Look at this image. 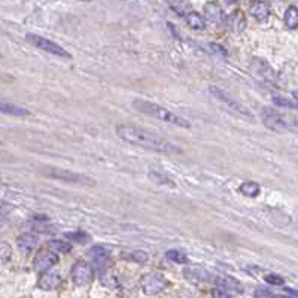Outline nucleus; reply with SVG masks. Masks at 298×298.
I'll use <instances>...</instances> for the list:
<instances>
[{
  "instance_id": "nucleus-2",
  "label": "nucleus",
  "mask_w": 298,
  "mask_h": 298,
  "mask_svg": "<svg viewBox=\"0 0 298 298\" xmlns=\"http://www.w3.org/2000/svg\"><path fill=\"white\" fill-rule=\"evenodd\" d=\"M133 108L140 112V114H145L148 117H152V118H157L160 121H164V123H169L173 124L176 127L182 128H189L191 124L188 120L179 117L177 114L171 112L170 109H166L164 106H160L157 103H152V102H148V100H143V98H136L133 100Z\"/></svg>"
},
{
  "instance_id": "nucleus-22",
  "label": "nucleus",
  "mask_w": 298,
  "mask_h": 298,
  "mask_svg": "<svg viewBox=\"0 0 298 298\" xmlns=\"http://www.w3.org/2000/svg\"><path fill=\"white\" fill-rule=\"evenodd\" d=\"M239 189H240V192H242L243 195H246V197H256V195L259 194V191H261L259 185L255 183V182H251V180L243 182V183L240 185Z\"/></svg>"
},
{
  "instance_id": "nucleus-21",
  "label": "nucleus",
  "mask_w": 298,
  "mask_h": 298,
  "mask_svg": "<svg viewBox=\"0 0 298 298\" xmlns=\"http://www.w3.org/2000/svg\"><path fill=\"white\" fill-rule=\"evenodd\" d=\"M149 177H151L154 182H157V183H163V185H167V186H174V182L171 180L166 173H163L161 170L151 169V170H149Z\"/></svg>"
},
{
  "instance_id": "nucleus-3",
  "label": "nucleus",
  "mask_w": 298,
  "mask_h": 298,
  "mask_svg": "<svg viewBox=\"0 0 298 298\" xmlns=\"http://www.w3.org/2000/svg\"><path fill=\"white\" fill-rule=\"evenodd\" d=\"M261 120H262L265 127L273 130V131H277V133L292 130L297 126L295 118H292L289 115H285V114H280L273 108H264L261 111Z\"/></svg>"
},
{
  "instance_id": "nucleus-20",
  "label": "nucleus",
  "mask_w": 298,
  "mask_h": 298,
  "mask_svg": "<svg viewBox=\"0 0 298 298\" xmlns=\"http://www.w3.org/2000/svg\"><path fill=\"white\" fill-rule=\"evenodd\" d=\"M49 249L54 251L55 254H69L72 251V245L64 242V240H58V239H54L48 243Z\"/></svg>"
},
{
  "instance_id": "nucleus-10",
  "label": "nucleus",
  "mask_w": 298,
  "mask_h": 298,
  "mask_svg": "<svg viewBox=\"0 0 298 298\" xmlns=\"http://www.w3.org/2000/svg\"><path fill=\"white\" fill-rule=\"evenodd\" d=\"M211 92H212L216 98H219L221 102H224L227 106H230V109H234L236 112H239V114H242V115H248V117L251 115L249 111H248L243 105H240L237 100H234L227 91H224V89H221V88H218V86H211Z\"/></svg>"
},
{
  "instance_id": "nucleus-14",
  "label": "nucleus",
  "mask_w": 298,
  "mask_h": 298,
  "mask_svg": "<svg viewBox=\"0 0 298 298\" xmlns=\"http://www.w3.org/2000/svg\"><path fill=\"white\" fill-rule=\"evenodd\" d=\"M17 245L20 248L21 252L24 254H29V252H33L38 245H39V237L33 233H24L21 236H18L17 239Z\"/></svg>"
},
{
  "instance_id": "nucleus-23",
  "label": "nucleus",
  "mask_w": 298,
  "mask_h": 298,
  "mask_svg": "<svg viewBox=\"0 0 298 298\" xmlns=\"http://www.w3.org/2000/svg\"><path fill=\"white\" fill-rule=\"evenodd\" d=\"M273 103L277 108H288V109H298L297 100H289L286 97H280V95H274L273 97Z\"/></svg>"
},
{
  "instance_id": "nucleus-15",
  "label": "nucleus",
  "mask_w": 298,
  "mask_h": 298,
  "mask_svg": "<svg viewBox=\"0 0 298 298\" xmlns=\"http://www.w3.org/2000/svg\"><path fill=\"white\" fill-rule=\"evenodd\" d=\"M205 14H206V18L213 24H222L224 20H225L222 8L218 3H215V2H209L205 6Z\"/></svg>"
},
{
  "instance_id": "nucleus-6",
  "label": "nucleus",
  "mask_w": 298,
  "mask_h": 298,
  "mask_svg": "<svg viewBox=\"0 0 298 298\" xmlns=\"http://www.w3.org/2000/svg\"><path fill=\"white\" fill-rule=\"evenodd\" d=\"M169 285H170V282L164 277V274L157 273V271L143 274L142 279H140L142 291L148 295H155V294L164 291Z\"/></svg>"
},
{
  "instance_id": "nucleus-7",
  "label": "nucleus",
  "mask_w": 298,
  "mask_h": 298,
  "mask_svg": "<svg viewBox=\"0 0 298 298\" xmlns=\"http://www.w3.org/2000/svg\"><path fill=\"white\" fill-rule=\"evenodd\" d=\"M94 279V268L89 262L85 261H78L73 268H72V280L75 286L78 288H85Z\"/></svg>"
},
{
  "instance_id": "nucleus-11",
  "label": "nucleus",
  "mask_w": 298,
  "mask_h": 298,
  "mask_svg": "<svg viewBox=\"0 0 298 298\" xmlns=\"http://www.w3.org/2000/svg\"><path fill=\"white\" fill-rule=\"evenodd\" d=\"M183 274H185V277L189 280V282H192V283H209V282H212L213 277L212 274L206 270V268H203V267H200V265H194V267H188V268H185L183 270Z\"/></svg>"
},
{
  "instance_id": "nucleus-26",
  "label": "nucleus",
  "mask_w": 298,
  "mask_h": 298,
  "mask_svg": "<svg viewBox=\"0 0 298 298\" xmlns=\"http://www.w3.org/2000/svg\"><path fill=\"white\" fill-rule=\"evenodd\" d=\"M171 8H173V11H174L177 15H180V17H185V15L189 12V5H188L185 0H176V2H173V3H171Z\"/></svg>"
},
{
  "instance_id": "nucleus-5",
  "label": "nucleus",
  "mask_w": 298,
  "mask_h": 298,
  "mask_svg": "<svg viewBox=\"0 0 298 298\" xmlns=\"http://www.w3.org/2000/svg\"><path fill=\"white\" fill-rule=\"evenodd\" d=\"M26 41L36 46L38 49H41L43 52H48V54H52V55H57V57H61V58H70L72 55L63 48L60 46L58 43L52 42L43 36H39V35H35V33H27L26 35Z\"/></svg>"
},
{
  "instance_id": "nucleus-17",
  "label": "nucleus",
  "mask_w": 298,
  "mask_h": 298,
  "mask_svg": "<svg viewBox=\"0 0 298 298\" xmlns=\"http://www.w3.org/2000/svg\"><path fill=\"white\" fill-rule=\"evenodd\" d=\"M251 14L256 21H265L270 15V8L265 2H255L251 6Z\"/></svg>"
},
{
  "instance_id": "nucleus-31",
  "label": "nucleus",
  "mask_w": 298,
  "mask_h": 298,
  "mask_svg": "<svg viewBox=\"0 0 298 298\" xmlns=\"http://www.w3.org/2000/svg\"><path fill=\"white\" fill-rule=\"evenodd\" d=\"M255 297L258 298H265V297H279L277 294H274V292H271V291H267V289H264V288H258L255 291V294H254Z\"/></svg>"
},
{
  "instance_id": "nucleus-16",
  "label": "nucleus",
  "mask_w": 298,
  "mask_h": 298,
  "mask_svg": "<svg viewBox=\"0 0 298 298\" xmlns=\"http://www.w3.org/2000/svg\"><path fill=\"white\" fill-rule=\"evenodd\" d=\"M0 114H6V115H11V117H26V115H29V111L18 106V105L0 100Z\"/></svg>"
},
{
  "instance_id": "nucleus-27",
  "label": "nucleus",
  "mask_w": 298,
  "mask_h": 298,
  "mask_svg": "<svg viewBox=\"0 0 298 298\" xmlns=\"http://www.w3.org/2000/svg\"><path fill=\"white\" fill-rule=\"evenodd\" d=\"M126 256H127L128 259L137 262V264H145V262L149 259V256H148V254H146L145 251H131V252Z\"/></svg>"
},
{
  "instance_id": "nucleus-25",
  "label": "nucleus",
  "mask_w": 298,
  "mask_h": 298,
  "mask_svg": "<svg viewBox=\"0 0 298 298\" xmlns=\"http://www.w3.org/2000/svg\"><path fill=\"white\" fill-rule=\"evenodd\" d=\"M66 236V239H69V240H72V242H75V243H79V245H84L88 242V239H89V236L84 233V231H75V233H66L64 234Z\"/></svg>"
},
{
  "instance_id": "nucleus-33",
  "label": "nucleus",
  "mask_w": 298,
  "mask_h": 298,
  "mask_svg": "<svg viewBox=\"0 0 298 298\" xmlns=\"http://www.w3.org/2000/svg\"><path fill=\"white\" fill-rule=\"evenodd\" d=\"M285 292H286V295L298 297V291H294V289H291V288H285Z\"/></svg>"
},
{
  "instance_id": "nucleus-18",
  "label": "nucleus",
  "mask_w": 298,
  "mask_h": 298,
  "mask_svg": "<svg viewBox=\"0 0 298 298\" xmlns=\"http://www.w3.org/2000/svg\"><path fill=\"white\" fill-rule=\"evenodd\" d=\"M185 21L186 24L194 29V30H203L206 27V21L205 18L198 14V12H194V11H189L186 15H185Z\"/></svg>"
},
{
  "instance_id": "nucleus-12",
  "label": "nucleus",
  "mask_w": 298,
  "mask_h": 298,
  "mask_svg": "<svg viewBox=\"0 0 298 298\" xmlns=\"http://www.w3.org/2000/svg\"><path fill=\"white\" fill-rule=\"evenodd\" d=\"M61 285V276L57 271H43L42 276L39 277L38 288L42 291H54Z\"/></svg>"
},
{
  "instance_id": "nucleus-29",
  "label": "nucleus",
  "mask_w": 298,
  "mask_h": 298,
  "mask_svg": "<svg viewBox=\"0 0 298 298\" xmlns=\"http://www.w3.org/2000/svg\"><path fill=\"white\" fill-rule=\"evenodd\" d=\"M233 24L236 26L234 29L237 30V32H242L243 29H245V26H246V21H245V17L240 14V12H236V15H234V18H233Z\"/></svg>"
},
{
  "instance_id": "nucleus-19",
  "label": "nucleus",
  "mask_w": 298,
  "mask_h": 298,
  "mask_svg": "<svg viewBox=\"0 0 298 298\" xmlns=\"http://www.w3.org/2000/svg\"><path fill=\"white\" fill-rule=\"evenodd\" d=\"M285 26L288 29H297L298 27V8L297 6H289L285 12Z\"/></svg>"
},
{
  "instance_id": "nucleus-30",
  "label": "nucleus",
  "mask_w": 298,
  "mask_h": 298,
  "mask_svg": "<svg viewBox=\"0 0 298 298\" xmlns=\"http://www.w3.org/2000/svg\"><path fill=\"white\" fill-rule=\"evenodd\" d=\"M11 258V248L6 243H0V262H6Z\"/></svg>"
},
{
  "instance_id": "nucleus-32",
  "label": "nucleus",
  "mask_w": 298,
  "mask_h": 298,
  "mask_svg": "<svg viewBox=\"0 0 298 298\" xmlns=\"http://www.w3.org/2000/svg\"><path fill=\"white\" fill-rule=\"evenodd\" d=\"M212 297H215V298H230V297H231V294H230V292H227L225 289H221V288H218V289H213V291H212Z\"/></svg>"
},
{
  "instance_id": "nucleus-1",
  "label": "nucleus",
  "mask_w": 298,
  "mask_h": 298,
  "mask_svg": "<svg viewBox=\"0 0 298 298\" xmlns=\"http://www.w3.org/2000/svg\"><path fill=\"white\" fill-rule=\"evenodd\" d=\"M115 131L121 140L127 142L130 145H134V146L146 148V149L161 152V154H180L182 152V149L177 145L171 143L170 140H167L158 134H154L145 128L137 127V126L120 124V126H117Z\"/></svg>"
},
{
  "instance_id": "nucleus-24",
  "label": "nucleus",
  "mask_w": 298,
  "mask_h": 298,
  "mask_svg": "<svg viewBox=\"0 0 298 298\" xmlns=\"http://www.w3.org/2000/svg\"><path fill=\"white\" fill-rule=\"evenodd\" d=\"M167 258L173 261V262H176V264H188V256L185 252H182V251H177V249H170L169 252H167Z\"/></svg>"
},
{
  "instance_id": "nucleus-9",
  "label": "nucleus",
  "mask_w": 298,
  "mask_h": 298,
  "mask_svg": "<svg viewBox=\"0 0 298 298\" xmlns=\"http://www.w3.org/2000/svg\"><path fill=\"white\" fill-rule=\"evenodd\" d=\"M57 262H58V255L54 251H41L33 259V268L39 273H43Z\"/></svg>"
},
{
  "instance_id": "nucleus-35",
  "label": "nucleus",
  "mask_w": 298,
  "mask_h": 298,
  "mask_svg": "<svg viewBox=\"0 0 298 298\" xmlns=\"http://www.w3.org/2000/svg\"><path fill=\"white\" fill-rule=\"evenodd\" d=\"M164 2H169V3L171 5V3H173V2H176V0H164Z\"/></svg>"
},
{
  "instance_id": "nucleus-34",
  "label": "nucleus",
  "mask_w": 298,
  "mask_h": 298,
  "mask_svg": "<svg viewBox=\"0 0 298 298\" xmlns=\"http://www.w3.org/2000/svg\"><path fill=\"white\" fill-rule=\"evenodd\" d=\"M225 2H227V3H236L237 0H225Z\"/></svg>"
},
{
  "instance_id": "nucleus-13",
  "label": "nucleus",
  "mask_w": 298,
  "mask_h": 298,
  "mask_svg": "<svg viewBox=\"0 0 298 298\" xmlns=\"http://www.w3.org/2000/svg\"><path fill=\"white\" fill-rule=\"evenodd\" d=\"M215 285L221 289H225L227 292H236V294H242L243 292V286L233 277L230 276H216L213 279Z\"/></svg>"
},
{
  "instance_id": "nucleus-28",
  "label": "nucleus",
  "mask_w": 298,
  "mask_h": 298,
  "mask_svg": "<svg viewBox=\"0 0 298 298\" xmlns=\"http://www.w3.org/2000/svg\"><path fill=\"white\" fill-rule=\"evenodd\" d=\"M264 279H265V282H267V283H270V285H274V286H282V285L285 283V279H283L282 276L276 274V273L265 274V276H264Z\"/></svg>"
},
{
  "instance_id": "nucleus-4",
  "label": "nucleus",
  "mask_w": 298,
  "mask_h": 298,
  "mask_svg": "<svg viewBox=\"0 0 298 298\" xmlns=\"http://www.w3.org/2000/svg\"><path fill=\"white\" fill-rule=\"evenodd\" d=\"M46 174L52 179L57 180H63L67 183H75V185H81V186H94L95 180L89 176L76 173V171L67 170V169H58V167H51L46 170Z\"/></svg>"
},
{
  "instance_id": "nucleus-8",
  "label": "nucleus",
  "mask_w": 298,
  "mask_h": 298,
  "mask_svg": "<svg viewBox=\"0 0 298 298\" xmlns=\"http://www.w3.org/2000/svg\"><path fill=\"white\" fill-rule=\"evenodd\" d=\"M89 259H91V265L94 270L97 271H105L108 270L109 264H111V252L102 246V245H95L89 249Z\"/></svg>"
}]
</instances>
